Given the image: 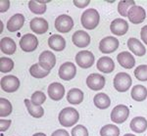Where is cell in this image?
I'll use <instances>...</instances> for the list:
<instances>
[{
  "label": "cell",
  "mask_w": 147,
  "mask_h": 136,
  "mask_svg": "<svg viewBox=\"0 0 147 136\" xmlns=\"http://www.w3.org/2000/svg\"><path fill=\"white\" fill-rule=\"evenodd\" d=\"M59 123L62 126L65 127H71L75 125L80 120L79 112L75 108L68 107V108L63 109L59 114Z\"/></svg>",
  "instance_id": "obj_1"
},
{
  "label": "cell",
  "mask_w": 147,
  "mask_h": 136,
  "mask_svg": "<svg viewBox=\"0 0 147 136\" xmlns=\"http://www.w3.org/2000/svg\"><path fill=\"white\" fill-rule=\"evenodd\" d=\"M100 16L96 9H86L82 15L80 22L86 30H94L99 24Z\"/></svg>",
  "instance_id": "obj_2"
},
{
  "label": "cell",
  "mask_w": 147,
  "mask_h": 136,
  "mask_svg": "<svg viewBox=\"0 0 147 136\" xmlns=\"http://www.w3.org/2000/svg\"><path fill=\"white\" fill-rule=\"evenodd\" d=\"M131 77L127 73H119L114 77V87L119 92H125L131 86Z\"/></svg>",
  "instance_id": "obj_3"
},
{
  "label": "cell",
  "mask_w": 147,
  "mask_h": 136,
  "mask_svg": "<svg viewBox=\"0 0 147 136\" xmlns=\"http://www.w3.org/2000/svg\"><path fill=\"white\" fill-rule=\"evenodd\" d=\"M129 109L125 105H118L111 112V120L115 123H123L129 118Z\"/></svg>",
  "instance_id": "obj_4"
},
{
  "label": "cell",
  "mask_w": 147,
  "mask_h": 136,
  "mask_svg": "<svg viewBox=\"0 0 147 136\" xmlns=\"http://www.w3.org/2000/svg\"><path fill=\"white\" fill-rule=\"evenodd\" d=\"M38 39L32 33H27L20 39V47L25 52H32L37 48Z\"/></svg>",
  "instance_id": "obj_5"
},
{
  "label": "cell",
  "mask_w": 147,
  "mask_h": 136,
  "mask_svg": "<svg viewBox=\"0 0 147 136\" xmlns=\"http://www.w3.org/2000/svg\"><path fill=\"white\" fill-rule=\"evenodd\" d=\"M74 27V21L68 15H60L55 20V28L57 32L67 33L70 32Z\"/></svg>",
  "instance_id": "obj_6"
},
{
  "label": "cell",
  "mask_w": 147,
  "mask_h": 136,
  "mask_svg": "<svg viewBox=\"0 0 147 136\" xmlns=\"http://www.w3.org/2000/svg\"><path fill=\"white\" fill-rule=\"evenodd\" d=\"M119 40L114 36H106L99 43V50L104 54H110L118 49Z\"/></svg>",
  "instance_id": "obj_7"
},
{
  "label": "cell",
  "mask_w": 147,
  "mask_h": 136,
  "mask_svg": "<svg viewBox=\"0 0 147 136\" xmlns=\"http://www.w3.org/2000/svg\"><path fill=\"white\" fill-rule=\"evenodd\" d=\"M76 62L80 68L88 69L94 64V55L88 50H82L77 54Z\"/></svg>",
  "instance_id": "obj_8"
},
{
  "label": "cell",
  "mask_w": 147,
  "mask_h": 136,
  "mask_svg": "<svg viewBox=\"0 0 147 136\" xmlns=\"http://www.w3.org/2000/svg\"><path fill=\"white\" fill-rule=\"evenodd\" d=\"M20 87V79L15 75H6L1 78V88L5 92L17 91Z\"/></svg>",
  "instance_id": "obj_9"
},
{
  "label": "cell",
  "mask_w": 147,
  "mask_h": 136,
  "mask_svg": "<svg viewBox=\"0 0 147 136\" xmlns=\"http://www.w3.org/2000/svg\"><path fill=\"white\" fill-rule=\"evenodd\" d=\"M127 18H129L130 23L134 24V25H138L145 20L146 12L141 6L134 5L127 12Z\"/></svg>",
  "instance_id": "obj_10"
},
{
  "label": "cell",
  "mask_w": 147,
  "mask_h": 136,
  "mask_svg": "<svg viewBox=\"0 0 147 136\" xmlns=\"http://www.w3.org/2000/svg\"><path fill=\"white\" fill-rule=\"evenodd\" d=\"M59 77L63 80H71L77 75V68L75 64L71 62H66L61 65L58 71Z\"/></svg>",
  "instance_id": "obj_11"
},
{
  "label": "cell",
  "mask_w": 147,
  "mask_h": 136,
  "mask_svg": "<svg viewBox=\"0 0 147 136\" xmlns=\"http://www.w3.org/2000/svg\"><path fill=\"white\" fill-rule=\"evenodd\" d=\"M106 79L103 75H99V73H91L87 76L86 78V84L88 88L94 91H98L101 90L102 88L105 86Z\"/></svg>",
  "instance_id": "obj_12"
},
{
  "label": "cell",
  "mask_w": 147,
  "mask_h": 136,
  "mask_svg": "<svg viewBox=\"0 0 147 136\" xmlns=\"http://www.w3.org/2000/svg\"><path fill=\"white\" fill-rule=\"evenodd\" d=\"M39 65L46 71H50L56 64V57L51 51H43L38 57Z\"/></svg>",
  "instance_id": "obj_13"
},
{
  "label": "cell",
  "mask_w": 147,
  "mask_h": 136,
  "mask_svg": "<svg viewBox=\"0 0 147 136\" xmlns=\"http://www.w3.org/2000/svg\"><path fill=\"white\" fill-rule=\"evenodd\" d=\"M111 32L115 35H125L129 30V24L124 19H115L110 25Z\"/></svg>",
  "instance_id": "obj_14"
},
{
  "label": "cell",
  "mask_w": 147,
  "mask_h": 136,
  "mask_svg": "<svg viewBox=\"0 0 147 136\" xmlns=\"http://www.w3.org/2000/svg\"><path fill=\"white\" fill-rule=\"evenodd\" d=\"M73 43L79 48H85L90 44V36L84 30H78L72 36Z\"/></svg>",
  "instance_id": "obj_15"
},
{
  "label": "cell",
  "mask_w": 147,
  "mask_h": 136,
  "mask_svg": "<svg viewBox=\"0 0 147 136\" xmlns=\"http://www.w3.org/2000/svg\"><path fill=\"white\" fill-rule=\"evenodd\" d=\"M48 95L53 101H59L65 95V87L59 82H53L48 86Z\"/></svg>",
  "instance_id": "obj_16"
},
{
  "label": "cell",
  "mask_w": 147,
  "mask_h": 136,
  "mask_svg": "<svg viewBox=\"0 0 147 136\" xmlns=\"http://www.w3.org/2000/svg\"><path fill=\"white\" fill-rule=\"evenodd\" d=\"M96 67L99 71H102L104 73H110L115 70V63L110 57L103 56L98 59Z\"/></svg>",
  "instance_id": "obj_17"
},
{
  "label": "cell",
  "mask_w": 147,
  "mask_h": 136,
  "mask_svg": "<svg viewBox=\"0 0 147 136\" xmlns=\"http://www.w3.org/2000/svg\"><path fill=\"white\" fill-rule=\"evenodd\" d=\"M25 23V17L23 14H16L12 16L7 22V30L11 32H15L21 30Z\"/></svg>",
  "instance_id": "obj_18"
},
{
  "label": "cell",
  "mask_w": 147,
  "mask_h": 136,
  "mask_svg": "<svg viewBox=\"0 0 147 136\" xmlns=\"http://www.w3.org/2000/svg\"><path fill=\"white\" fill-rule=\"evenodd\" d=\"M30 30L37 34H42L45 33L48 30V23L45 19L43 18H34L30 21Z\"/></svg>",
  "instance_id": "obj_19"
},
{
  "label": "cell",
  "mask_w": 147,
  "mask_h": 136,
  "mask_svg": "<svg viewBox=\"0 0 147 136\" xmlns=\"http://www.w3.org/2000/svg\"><path fill=\"white\" fill-rule=\"evenodd\" d=\"M127 47L130 51L134 54H136V56H144L146 53V49L144 47V45L139 41L138 39L134 37H130L127 39Z\"/></svg>",
  "instance_id": "obj_20"
},
{
  "label": "cell",
  "mask_w": 147,
  "mask_h": 136,
  "mask_svg": "<svg viewBox=\"0 0 147 136\" xmlns=\"http://www.w3.org/2000/svg\"><path fill=\"white\" fill-rule=\"evenodd\" d=\"M117 60L119 64L125 69H131L136 65V59L129 52L124 51L117 56Z\"/></svg>",
  "instance_id": "obj_21"
},
{
  "label": "cell",
  "mask_w": 147,
  "mask_h": 136,
  "mask_svg": "<svg viewBox=\"0 0 147 136\" xmlns=\"http://www.w3.org/2000/svg\"><path fill=\"white\" fill-rule=\"evenodd\" d=\"M48 45L54 51H63L66 48V40L59 34H52L48 39Z\"/></svg>",
  "instance_id": "obj_22"
},
{
  "label": "cell",
  "mask_w": 147,
  "mask_h": 136,
  "mask_svg": "<svg viewBox=\"0 0 147 136\" xmlns=\"http://www.w3.org/2000/svg\"><path fill=\"white\" fill-rule=\"evenodd\" d=\"M130 129L136 133H143L147 129V121L143 116H136L130 121Z\"/></svg>",
  "instance_id": "obj_23"
},
{
  "label": "cell",
  "mask_w": 147,
  "mask_h": 136,
  "mask_svg": "<svg viewBox=\"0 0 147 136\" xmlns=\"http://www.w3.org/2000/svg\"><path fill=\"white\" fill-rule=\"evenodd\" d=\"M0 48L1 51L6 55H12L16 52L17 46L16 43L10 37H3L0 40Z\"/></svg>",
  "instance_id": "obj_24"
},
{
  "label": "cell",
  "mask_w": 147,
  "mask_h": 136,
  "mask_svg": "<svg viewBox=\"0 0 147 136\" xmlns=\"http://www.w3.org/2000/svg\"><path fill=\"white\" fill-rule=\"evenodd\" d=\"M25 105L28 109V114H30L32 116H34V118H40L41 116H43L44 110L42 109L41 106H38V105L34 104L28 99H25Z\"/></svg>",
  "instance_id": "obj_25"
},
{
  "label": "cell",
  "mask_w": 147,
  "mask_h": 136,
  "mask_svg": "<svg viewBox=\"0 0 147 136\" xmlns=\"http://www.w3.org/2000/svg\"><path fill=\"white\" fill-rule=\"evenodd\" d=\"M67 100L70 104L79 105L84 100V93L79 88H72L67 93Z\"/></svg>",
  "instance_id": "obj_26"
},
{
  "label": "cell",
  "mask_w": 147,
  "mask_h": 136,
  "mask_svg": "<svg viewBox=\"0 0 147 136\" xmlns=\"http://www.w3.org/2000/svg\"><path fill=\"white\" fill-rule=\"evenodd\" d=\"M93 102L94 105L100 110L107 109L111 105V100L108 95H106L105 93H98V94H96L93 98Z\"/></svg>",
  "instance_id": "obj_27"
},
{
  "label": "cell",
  "mask_w": 147,
  "mask_h": 136,
  "mask_svg": "<svg viewBox=\"0 0 147 136\" xmlns=\"http://www.w3.org/2000/svg\"><path fill=\"white\" fill-rule=\"evenodd\" d=\"M49 2V0L47 1H41V0H32V1L28 2V8L32 13L36 14V15H42L46 12V3Z\"/></svg>",
  "instance_id": "obj_28"
},
{
  "label": "cell",
  "mask_w": 147,
  "mask_h": 136,
  "mask_svg": "<svg viewBox=\"0 0 147 136\" xmlns=\"http://www.w3.org/2000/svg\"><path fill=\"white\" fill-rule=\"evenodd\" d=\"M130 95H131V98L134 99V101L142 102V101H144L147 97V89L143 85H136L134 87H132Z\"/></svg>",
  "instance_id": "obj_29"
},
{
  "label": "cell",
  "mask_w": 147,
  "mask_h": 136,
  "mask_svg": "<svg viewBox=\"0 0 147 136\" xmlns=\"http://www.w3.org/2000/svg\"><path fill=\"white\" fill-rule=\"evenodd\" d=\"M30 73L35 78H43L49 75V71H46L38 64H34L30 68Z\"/></svg>",
  "instance_id": "obj_30"
},
{
  "label": "cell",
  "mask_w": 147,
  "mask_h": 136,
  "mask_svg": "<svg viewBox=\"0 0 147 136\" xmlns=\"http://www.w3.org/2000/svg\"><path fill=\"white\" fill-rule=\"evenodd\" d=\"M136 5V2L132 0H125V1H120L118 4V12L121 16L127 17V12L132 6Z\"/></svg>",
  "instance_id": "obj_31"
},
{
  "label": "cell",
  "mask_w": 147,
  "mask_h": 136,
  "mask_svg": "<svg viewBox=\"0 0 147 136\" xmlns=\"http://www.w3.org/2000/svg\"><path fill=\"white\" fill-rule=\"evenodd\" d=\"M13 111L12 104L5 98H0V116L6 118Z\"/></svg>",
  "instance_id": "obj_32"
},
{
  "label": "cell",
  "mask_w": 147,
  "mask_h": 136,
  "mask_svg": "<svg viewBox=\"0 0 147 136\" xmlns=\"http://www.w3.org/2000/svg\"><path fill=\"white\" fill-rule=\"evenodd\" d=\"M101 136H119L120 129L118 126L114 125H106L100 130Z\"/></svg>",
  "instance_id": "obj_33"
},
{
  "label": "cell",
  "mask_w": 147,
  "mask_h": 136,
  "mask_svg": "<svg viewBox=\"0 0 147 136\" xmlns=\"http://www.w3.org/2000/svg\"><path fill=\"white\" fill-rule=\"evenodd\" d=\"M14 62L8 57H2L0 58V71L1 73H9L13 70Z\"/></svg>",
  "instance_id": "obj_34"
},
{
  "label": "cell",
  "mask_w": 147,
  "mask_h": 136,
  "mask_svg": "<svg viewBox=\"0 0 147 136\" xmlns=\"http://www.w3.org/2000/svg\"><path fill=\"white\" fill-rule=\"evenodd\" d=\"M134 75L138 80L147 81V65H140L134 70Z\"/></svg>",
  "instance_id": "obj_35"
},
{
  "label": "cell",
  "mask_w": 147,
  "mask_h": 136,
  "mask_svg": "<svg viewBox=\"0 0 147 136\" xmlns=\"http://www.w3.org/2000/svg\"><path fill=\"white\" fill-rule=\"evenodd\" d=\"M46 100V96L43 92L41 91H35L34 94L32 95V100L30 101L32 102L35 105H38L40 106L41 104H43Z\"/></svg>",
  "instance_id": "obj_36"
},
{
  "label": "cell",
  "mask_w": 147,
  "mask_h": 136,
  "mask_svg": "<svg viewBox=\"0 0 147 136\" xmlns=\"http://www.w3.org/2000/svg\"><path fill=\"white\" fill-rule=\"evenodd\" d=\"M72 136H88V131L82 125H79L72 129Z\"/></svg>",
  "instance_id": "obj_37"
},
{
  "label": "cell",
  "mask_w": 147,
  "mask_h": 136,
  "mask_svg": "<svg viewBox=\"0 0 147 136\" xmlns=\"http://www.w3.org/2000/svg\"><path fill=\"white\" fill-rule=\"evenodd\" d=\"M12 121L11 120H0V130L1 132H4L9 128L11 125Z\"/></svg>",
  "instance_id": "obj_38"
},
{
  "label": "cell",
  "mask_w": 147,
  "mask_h": 136,
  "mask_svg": "<svg viewBox=\"0 0 147 136\" xmlns=\"http://www.w3.org/2000/svg\"><path fill=\"white\" fill-rule=\"evenodd\" d=\"M74 4L77 6L78 8H84L89 4V0H84V1H80V0H74Z\"/></svg>",
  "instance_id": "obj_39"
},
{
  "label": "cell",
  "mask_w": 147,
  "mask_h": 136,
  "mask_svg": "<svg viewBox=\"0 0 147 136\" xmlns=\"http://www.w3.org/2000/svg\"><path fill=\"white\" fill-rule=\"evenodd\" d=\"M9 6H10V2L8 0H5V1H0V12H5L9 9Z\"/></svg>",
  "instance_id": "obj_40"
},
{
  "label": "cell",
  "mask_w": 147,
  "mask_h": 136,
  "mask_svg": "<svg viewBox=\"0 0 147 136\" xmlns=\"http://www.w3.org/2000/svg\"><path fill=\"white\" fill-rule=\"evenodd\" d=\"M140 36H141L142 41L147 45V26H144V27L141 28Z\"/></svg>",
  "instance_id": "obj_41"
},
{
  "label": "cell",
  "mask_w": 147,
  "mask_h": 136,
  "mask_svg": "<svg viewBox=\"0 0 147 136\" xmlns=\"http://www.w3.org/2000/svg\"><path fill=\"white\" fill-rule=\"evenodd\" d=\"M51 136H70L67 130L65 129H58L56 131H54L51 134Z\"/></svg>",
  "instance_id": "obj_42"
},
{
  "label": "cell",
  "mask_w": 147,
  "mask_h": 136,
  "mask_svg": "<svg viewBox=\"0 0 147 136\" xmlns=\"http://www.w3.org/2000/svg\"><path fill=\"white\" fill-rule=\"evenodd\" d=\"M32 136H46V134H44V133H35Z\"/></svg>",
  "instance_id": "obj_43"
},
{
  "label": "cell",
  "mask_w": 147,
  "mask_h": 136,
  "mask_svg": "<svg viewBox=\"0 0 147 136\" xmlns=\"http://www.w3.org/2000/svg\"><path fill=\"white\" fill-rule=\"evenodd\" d=\"M124 136H136L134 134H129V133H127V134H125Z\"/></svg>",
  "instance_id": "obj_44"
}]
</instances>
